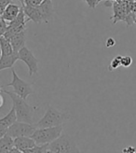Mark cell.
Masks as SVG:
<instances>
[{
	"label": "cell",
	"instance_id": "cell-29",
	"mask_svg": "<svg viewBox=\"0 0 136 153\" xmlns=\"http://www.w3.org/2000/svg\"><path fill=\"white\" fill-rule=\"evenodd\" d=\"M9 153H24V152L21 151V150H19V149H16V148H14V149H12Z\"/></svg>",
	"mask_w": 136,
	"mask_h": 153
},
{
	"label": "cell",
	"instance_id": "cell-2",
	"mask_svg": "<svg viewBox=\"0 0 136 153\" xmlns=\"http://www.w3.org/2000/svg\"><path fill=\"white\" fill-rule=\"evenodd\" d=\"M70 119V115L67 112L59 111L56 108L49 105L44 116L35 124V128H47L63 125Z\"/></svg>",
	"mask_w": 136,
	"mask_h": 153
},
{
	"label": "cell",
	"instance_id": "cell-21",
	"mask_svg": "<svg viewBox=\"0 0 136 153\" xmlns=\"http://www.w3.org/2000/svg\"><path fill=\"white\" fill-rule=\"evenodd\" d=\"M132 64V58L131 56H122L121 57V65L123 67H129Z\"/></svg>",
	"mask_w": 136,
	"mask_h": 153
},
{
	"label": "cell",
	"instance_id": "cell-27",
	"mask_svg": "<svg viewBox=\"0 0 136 153\" xmlns=\"http://www.w3.org/2000/svg\"><path fill=\"white\" fill-rule=\"evenodd\" d=\"M122 153H136V149L133 147H127L123 149Z\"/></svg>",
	"mask_w": 136,
	"mask_h": 153
},
{
	"label": "cell",
	"instance_id": "cell-7",
	"mask_svg": "<svg viewBox=\"0 0 136 153\" xmlns=\"http://www.w3.org/2000/svg\"><path fill=\"white\" fill-rule=\"evenodd\" d=\"M35 124L27 123V122L16 121L9 127L7 134L10 135L12 138H16L20 136H31L35 130Z\"/></svg>",
	"mask_w": 136,
	"mask_h": 153
},
{
	"label": "cell",
	"instance_id": "cell-6",
	"mask_svg": "<svg viewBox=\"0 0 136 153\" xmlns=\"http://www.w3.org/2000/svg\"><path fill=\"white\" fill-rule=\"evenodd\" d=\"M29 20H25V14L24 11V9L21 7V10L19 13L18 16L15 18L13 21L10 22L7 24V27L6 30V33L3 36H5L7 39H10L11 36L16 35L18 33H21L22 31H25L26 29V22Z\"/></svg>",
	"mask_w": 136,
	"mask_h": 153
},
{
	"label": "cell",
	"instance_id": "cell-11",
	"mask_svg": "<svg viewBox=\"0 0 136 153\" xmlns=\"http://www.w3.org/2000/svg\"><path fill=\"white\" fill-rule=\"evenodd\" d=\"M21 7L16 5V4H13L12 2L10 4H9L7 7H6V9L3 12V14L1 15V17L2 19H4L7 22H10L11 21H13L15 18H16L20 11H21Z\"/></svg>",
	"mask_w": 136,
	"mask_h": 153
},
{
	"label": "cell",
	"instance_id": "cell-31",
	"mask_svg": "<svg viewBox=\"0 0 136 153\" xmlns=\"http://www.w3.org/2000/svg\"><path fill=\"white\" fill-rule=\"evenodd\" d=\"M19 1H20V2L21 3V5H22V4H24V0H19Z\"/></svg>",
	"mask_w": 136,
	"mask_h": 153
},
{
	"label": "cell",
	"instance_id": "cell-19",
	"mask_svg": "<svg viewBox=\"0 0 136 153\" xmlns=\"http://www.w3.org/2000/svg\"><path fill=\"white\" fill-rule=\"evenodd\" d=\"M48 145H35V147L24 151V153H43L48 149Z\"/></svg>",
	"mask_w": 136,
	"mask_h": 153
},
{
	"label": "cell",
	"instance_id": "cell-15",
	"mask_svg": "<svg viewBox=\"0 0 136 153\" xmlns=\"http://www.w3.org/2000/svg\"><path fill=\"white\" fill-rule=\"evenodd\" d=\"M14 148V138L10 135L6 134L0 138V153H9Z\"/></svg>",
	"mask_w": 136,
	"mask_h": 153
},
{
	"label": "cell",
	"instance_id": "cell-12",
	"mask_svg": "<svg viewBox=\"0 0 136 153\" xmlns=\"http://www.w3.org/2000/svg\"><path fill=\"white\" fill-rule=\"evenodd\" d=\"M25 31H22L21 33H18L14 35L10 38V44L13 48L14 52L18 53L21 49L25 47Z\"/></svg>",
	"mask_w": 136,
	"mask_h": 153
},
{
	"label": "cell",
	"instance_id": "cell-8",
	"mask_svg": "<svg viewBox=\"0 0 136 153\" xmlns=\"http://www.w3.org/2000/svg\"><path fill=\"white\" fill-rule=\"evenodd\" d=\"M18 57L19 60H21L27 65L29 76H33L37 73V70H38V60L35 57L33 52L28 48L24 47L21 49L18 52Z\"/></svg>",
	"mask_w": 136,
	"mask_h": 153
},
{
	"label": "cell",
	"instance_id": "cell-3",
	"mask_svg": "<svg viewBox=\"0 0 136 153\" xmlns=\"http://www.w3.org/2000/svg\"><path fill=\"white\" fill-rule=\"evenodd\" d=\"M63 125L47 127V128H36L31 135L36 145H48L53 142L62 135Z\"/></svg>",
	"mask_w": 136,
	"mask_h": 153
},
{
	"label": "cell",
	"instance_id": "cell-10",
	"mask_svg": "<svg viewBox=\"0 0 136 153\" xmlns=\"http://www.w3.org/2000/svg\"><path fill=\"white\" fill-rule=\"evenodd\" d=\"M35 145L36 143L31 136H20L14 138V147L22 152L35 147Z\"/></svg>",
	"mask_w": 136,
	"mask_h": 153
},
{
	"label": "cell",
	"instance_id": "cell-23",
	"mask_svg": "<svg viewBox=\"0 0 136 153\" xmlns=\"http://www.w3.org/2000/svg\"><path fill=\"white\" fill-rule=\"evenodd\" d=\"M7 27V22L4 19H2L1 22H0V36H3L5 35Z\"/></svg>",
	"mask_w": 136,
	"mask_h": 153
},
{
	"label": "cell",
	"instance_id": "cell-28",
	"mask_svg": "<svg viewBox=\"0 0 136 153\" xmlns=\"http://www.w3.org/2000/svg\"><path fill=\"white\" fill-rule=\"evenodd\" d=\"M7 133V129L0 125V138H1V137H3L4 135H6Z\"/></svg>",
	"mask_w": 136,
	"mask_h": 153
},
{
	"label": "cell",
	"instance_id": "cell-16",
	"mask_svg": "<svg viewBox=\"0 0 136 153\" xmlns=\"http://www.w3.org/2000/svg\"><path fill=\"white\" fill-rule=\"evenodd\" d=\"M17 121V117H16V112H15V109L12 106L11 109L10 110V112L7 113L6 116H4L3 118L0 119V125L9 129L10 126H11L14 122Z\"/></svg>",
	"mask_w": 136,
	"mask_h": 153
},
{
	"label": "cell",
	"instance_id": "cell-20",
	"mask_svg": "<svg viewBox=\"0 0 136 153\" xmlns=\"http://www.w3.org/2000/svg\"><path fill=\"white\" fill-rule=\"evenodd\" d=\"M121 57L122 56H117L111 61V64L109 65V70L110 71L117 69V68H118L120 65H121Z\"/></svg>",
	"mask_w": 136,
	"mask_h": 153
},
{
	"label": "cell",
	"instance_id": "cell-26",
	"mask_svg": "<svg viewBox=\"0 0 136 153\" xmlns=\"http://www.w3.org/2000/svg\"><path fill=\"white\" fill-rule=\"evenodd\" d=\"M116 45V40L114 39L113 37H108L106 39V42H105V46L107 48H111V47H114Z\"/></svg>",
	"mask_w": 136,
	"mask_h": 153
},
{
	"label": "cell",
	"instance_id": "cell-24",
	"mask_svg": "<svg viewBox=\"0 0 136 153\" xmlns=\"http://www.w3.org/2000/svg\"><path fill=\"white\" fill-rule=\"evenodd\" d=\"M12 0H0V15H2L6 7L11 3Z\"/></svg>",
	"mask_w": 136,
	"mask_h": 153
},
{
	"label": "cell",
	"instance_id": "cell-14",
	"mask_svg": "<svg viewBox=\"0 0 136 153\" xmlns=\"http://www.w3.org/2000/svg\"><path fill=\"white\" fill-rule=\"evenodd\" d=\"M19 60L18 53H13L10 55H1L0 57V71H2L4 69H7V68L13 67L14 64Z\"/></svg>",
	"mask_w": 136,
	"mask_h": 153
},
{
	"label": "cell",
	"instance_id": "cell-1",
	"mask_svg": "<svg viewBox=\"0 0 136 153\" xmlns=\"http://www.w3.org/2000/svg\"><path fill=\"white\" fill-rule=\"evenodd\" d=\"M3 93L7 94L12 101L13 108L16 112V117L18 121L27 122V123L33 124L34 120V112L38 108L37 106L30 105L25 100L26 99L21 98V96L14 94L13 91H7L5 90H2Z\"/></svg>",
	"mask_w": 136,
	"mask_h": 153
},
{
	"label": "cell",
	"instance_id": "cell-4",
	"mask_svg": "<svg viewBox=\"0 0 136 153\" xmlns=\"http://www.w3.org/2000/svg\"><path fill=\"white\" fill-rule=\"evenodd\" d=\"M48 148L56 153H80L75 139L68 134H62L59 138L49 144Z\"/></svg>",
	"mask_w": 136,
	"mask_h": 153
},
{
	"label": "cell",
	"instance_id": "cell-17",
	"mask_svg": "<svg viewBox=\"0 0 136 153\" xmlns=\"http://www.w3.org/2000/svg\"><path fill=\"white\" fill-rule=\"evenodd\" d=\"M114 12H115V15L114 17H116V20L114 21V24H116V22L118 21H125L128 22V13L126 12V9L125 7L120 4V3H118L116 2L115 5H114Z\"/></svg>",
	"mask_w": 136,
	"mask_h": 153
},
{
	"label": "cell",
	"instance_id": "cell-30",
	"mask_svg": "<svg viewBox=\"0 0 136 153\" xmlns=\"http://www.w3.org/2000/svg\"><path fill=\"white\" fill-rule=\"evenodd\" d=\"M3 104H4V99H3V97L0 95V108L3 105Z\"/></svg>",
	"mask_w": 136,
	"mask_h": 153
},
{
	"label": "cell",
	"instance_id": "cell-13",
	"mask_svg": "<svg viewBox=\"0 0 136 153\" xmlns=\"http://www.w3.org/2000/svg\"><path fill=\"white\" fill-rule=\"evenodd\" d=\"M38 9L42 14L44 22H49L51 19L52 13H53V5H52V0H44Z\"/></svg>",
	"mask_w": 136,
	"mask_h": 153
},
{
	"label": "cell",
	"instance_id": "cell-18",
	"mask_svg": "<svg viewBox=\"0 0 136 153\" xmlns=\"http://www.w3.org/2000/svg\"><path fill=\"white\" fill-rule=\"evenodd\" d=\"M0 49H1L3 55H10L15 53L10 39H7L5 36H0Z\"/></svg>",
	"mask_w": 136,
	"mask_h": 153
},
{
	"label": "cell",
	"instance_id": "cell-25",
	"mask_svg": "<svg viewBox=\"0 0 136 153\" xmlns=\"http://www.w3.org/2000/svg\"><path fill=\"white\" fill-rule=\"evenodd\" d=\"M84 1L88 4V6L90 7V9L94 10L96 6L98 5V3H99L100 0H84Z\"/></svg>",
	"mask_w": 136,
	"mask_h": 153
},
{
	"label": "cell",
	"instance_id": "cell-33",
	"mask_svg": "<svg viewBox=\"0 0 136 153\" xmlns=\"http://www.w3.org/2000/svg\"><path fill=\"white\" fill-rule=\"evenodd\" d=\"M1 20H2V17H1V15H0V22H1Z\"/></svg>",
	"mask_w": 136,
	"mask_h": 153
},
{
	"label": "cell",
	"instance_id": "cell-5",
	"mask_svg": "<svg viewBox=\"0 0 136 153\" xmlns=\"http://www.w3.org/2000/svg\"><path fill=\"white\" fill-rule=\"evenodd\" d=\"M11 73L12 80L10 83H7L6 87H11L13 89L12 91L14 94H16L21 98L26 99L30 94H33L32 83H28L24 79H21L17 75L16 71L14 70V68H11Z\"/></svg>",
	"mask_w": 136,
	"mask_h": 153
},
{
	"label": "cell",
	"instance_id": "cell-32",
	"mask_svg": "<svg viewBox=\"0 0 136 153\" xmlns=\"http://www.w3.org/2000/svg\"><path fill=\"white\" fill-rule=\"evenodd\" d=\"M1 55H2V51H1V49H0V57H1Z\"/></svg>",
	"mask_w": 136,
	"mask_h": 153
},
{
	"label": "cell",
	"instance_id": "cell-9",
	"mask_svg": "<svg viewBox=\"0 0 136 153\" xmlns=\"http://www.w3.org/2000/svg\"><path fill=\"white\" fill-rule=\"evenodd\" d=\"M22 9H24L25 16H27L29 21L34 22L35 24H42V22H44L42 14L38 9V7L22 5Z\"/></svg>",
	"mask_w": 136,
	"mask_h": 153
},
{
	"label": "cell",
	"instance_id": "cell-22",
	"mask_svg": "<svg viewBox=\"0 0 136 153\" xmlns=\"http://www.w3.org/2000/svg\"><path fill=\"white\" fill-rule=\"evenodd\" d=\"M43 1L44 0H24V3L22 5L31 6V7H39Z\"/></svg>",
	"mask_w": 136,
	"mask_h": 153
}]
</instances>
